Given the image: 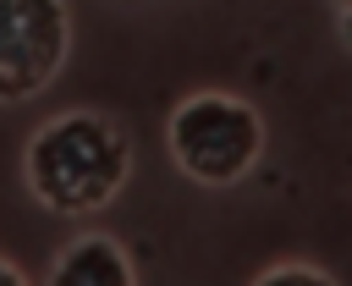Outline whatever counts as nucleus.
Masks as SVG:
<instances>
[{
	"label": "nucleus",
	"instance_id": "f257e3e1",
	"mask_svg": "<svg viewBox=\"0 0 352 286\" xmlns=\"http://www.w3.org/2000/svg\"><path fill=\"white\" fill-rule=\"evenodd\" d=\"M22 176L50 214H94L121 198L132 176V138L99 110H60L28 138Z\"/></svg>",
	"mask_w": 352,
	"mask_h": 286
},
{
	"label": "nucleus",
	"instance_id": "7ed1b4c3",
	"mask_svg": "<svg viewBox=\"0 0 352 286\" xmlns=\"http://www.w3.org/2000/svg\"><path fill=\"white\" fill-rule=\"evenodd\" d=\"M72 50L66 0H0V104L44 94Z\"/></svg>",
	"mask_w": 352,
	"mask_h": 286
},
{
	"label": "nucleus",
	"instance_id": "39448f33",
	"mask_svg": "<svg viewBox=\"0 0 352 286\" xmlns=\"http://www.w3.org/2000/svg\"><path fill=\"white\" fill-rule=\"evenodd\" d=\"M253 286H336V275L319 270V264H308V258H280V264H270Z\"/></svg>",
	"mask_w": 352,
	"mask_h": 286
},
{
	"label": "nucleus",
	"instance_id": "0eeeda50",
	"mask_svg": "<svg viewBox=\"0 0 352 286\" xmlns=\"http://www.w3.org/2000/svg\"><path fill=\"white\" fill-rule=\"evenodd\" d=\"M0 286H28V275H22L11 258H0Z\"/></svg>",
	"mask_w": 352,
	"mask_h": 286
},
{
	"label": "nucleus",
	"instance_id": "20e7f679",
	"mask_svg": "<svg viewBox=\"0 0 352 286\" xmlns=\"http://www.w3.org/2000/svg\"><path fill=\"white\" fill-rule=\"evenodd\" d=\"M44 286H138V264H132V253L116 236L88 231V236H77L55 258V270H50Z\"/></svg>",
	"mask_w": 352,
	"mask_h": 286
},
{
	"label": "nucleus",
	"instance_id": "423d86ee",
	"mask_svg": "<svg viewBox=\"0 0 352 286\" xmlns=\"http://www.w3.org/2000/svg\"><path fill=\"white\" fill-rule=\"evenodd\" d=\"M336 28H341V38L352 44V0H336Z\"/></svg>",
	"mask_w": 352,
	"mask_h": 286
},
{
	"label": "nucleus",
	"instance_id": "f03ea898",
	"mask_svg": "<svg viewBox=\"0 0 352 286\" xmlns=\"http://www.w3.org/2000/svg\"><path fill=\"white\" fill-rule=\"evenodd\" d=\"M165 138H170V160H176V170L187 182H198V187H236L258 165V154L270 143V126H264V116L242 94L198 88V94H187L170 110Z\"/></svg>",
	"mask_w": 352,
	"mask_h": 286
}]
</instances>
